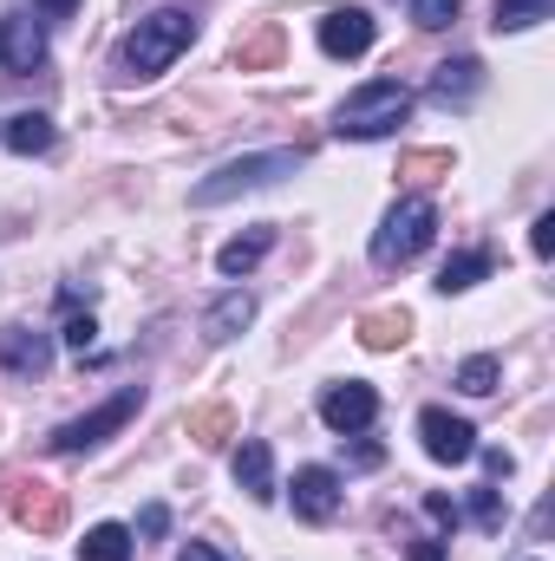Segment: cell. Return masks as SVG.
<instances>
[{
	"instance_id": "4dcf8cb0",
	"label": "cell",
	"mask_w": 555,
	"mask_h": 561,
	"mask_svg": "<svg viewBox=\"0 0 555 561\" xmlns=\"http://www.w3.org/2000/svg\"><path fill=\"white\" fill-rule=\"evenodd\" d=\"M347 463H353V470H380V463H386V450H380L373 437H360V444L347 450Z\"/></svg>"
},
{
	"instance_id": "f1b7e54d",
	"label": "cell",
	"mask_w": 555,
	"mask_h": 561,
	"mask_svg": "<svg viewBox=\"0 0 555 561\" xmlns=\"http://www.w3.org/2000/svg\"><path fill=\"white\" fill-rule=\"evenodd\" d=\"M424 516H431L438 529H457V503H451L444 490H424Z\"/></svg>"
},
{
	"instance_id": "8d00e7d4",
	"label": "cell",
	"mask_w": 555,
	"mask_h": 561,
	"mask_svg": "<svg viewBox=\"0 0 555 561\" xmlns=\"http://www.w3.org/2000/svg\"><path fill=\"white\" fill-rule=\"evenodd\" d=\"M0 53H7V20H0Z\"/></svg>"
},
{
	"instance_id": "9a60e30c",
	"label": "cell",
	"mask_w": 555,
	"mask_h": 561,
	"mask_svg": "<svg viewBox=\"0 0 555 561\" xmlns=\"http://www.w3.org/2000/svg\"><path fill=\"white\" fill-rule=\"evenodd\" d=\"M281 53H287L281 20H262L256 33H242V39H236V72H269V66H281Z\"/></svg>"
},
{
	"instance_id": "cb8c5ba5",
	"label": "cell",
	"mask_w": 555,
	"mask_h": 561,
	"mask_svg": "<svg viewBox=\"0 0 555 561\" xmlns=\"http://www.w3.org/2000/svg\"><path fill=\"white\" fill-rule=\"evenodd\" d=\"M457 386H464L471 399H484V392H497V359H490V353H477V359H464V366H457Z\"/></svg>"
},
{
	"instance_id": "8fae6325",
	"label": "cell",
	"mask_w": 555,
	"mask_h": 561,
	"mask_svg": "<svg viewBox=\"0 0 555 561\" xmlns=\"http://www.w3.org/2000/svg\"><path fill=\"white\" fill-rule=\"evenodd\" d=\"M340 510V477L327 470V463H307V470H294V516H307V523H327Z\"/></svg>"
},
{
	"instance_id": "7c38bea8",
	"label": "cell",
	"mask_w": 555,
	"mask_h": 561,
	"mask_svg": "<svg viewBox=\"0 0 555 561\" xmlns=\"http://www.w3.org/2000/svg\"><path fill=\"white\" fill-rule=\"evenodd\" d=\"M484 92V66L477 59H444L438 72H431V99L438 105H471Z\"/></svg>"
},
{
	"instance_id": "5b68a950",
	"label": "cell",
	"mask_w": 555,
	"mask_h": 561,
	"mask_svg": "<svg viewBox=\"0 0 555 561\" xmlns=\"http://www.w3.org/2000/svg\"><path fill=\"white\" fill-rule=\"evenodd\" d=\"M144 405V386H125L118 399H105L99 412H86V419H66L53 431V450H66V457H79V450H92V444H105L112 431H125V424L138 419Z\"/></svg>"
},
{
	"instance_id": "f546056e",
	"label": "cell",
	"mask_w": 555,
	"mask_h": 561,
	"mask_svg": "<svg viewBox=\"0 0 555 561\" xmlns=\"http://www.w3.org/2000/svg\"><path fill=\"white\" fill-rule=\"evenodd\" d=\"M530 255H536V262L555 255V216H536V222H530Z\"/></svg>"
},
{
	"instance_id": "44dd1931",
	"label": "cell",
	"mask_w": 555,
	"mask_h": 561,
	"mask_svg": "<svg viewBox=\"0 0 555 561\" xmlns=\"http://www.w3.org/2000/svg\"><path fill=\"white\" fill-rule=\"evenodd\" d=\"M484 275H490V255H484V249L451 255V262H444V275H438V294H464V287H477Z\"/></svg>"
},
{
	"instance_id": "7a4b0ae2",
	"label": "cell",
	"mask_w": 555,
	"mask_h": 561,
	"mask_svg": "<svg viewBox=\"0 0 555 561\" xmlns=\"http://www.w3.org/2000/svg\"><path fill=\"white\" fill-rule=\"evenodd\" d=\"M301 170V150H249V157H229L223 170H209L196 190H190V203L196 209H216V203H236V196H249V190H269L281 176H294Z\"/></svg>"
},
{
	"instance_id": "52a82bcc",
	"label": "cell",
	"mask_w": 555,
	"mask_h": 561,
	"mask_svg": "<svg viewBox=\"0 0 555 561\" xmlns=\"http://www.w3.org/2000/svg\"><path fill=\"white\" fill-rule=\"evenodd\" d=\"M418 437H424V457H438V463H471V457H477V431H471V419H451L444 405L418 412Z\"/></svg>"
},
{
	"instance_id": "d590c367",
	"label": "cell",
	"mask_w": 555,
	"mask_h": 561,
	"mask_svg": "<svg viewBox=\"0 0 555 561\" xmlns=\"http://www.w3.org/2000/svg\"><path fill=\"white\" fill-rule=\"evenodd\" d=\"M33 7H46V13H72L79 0H33Z\"/></svg>"
},
{
	"instance_id": "e0dca14e",
	"label": "cell",
	"mask_w": 555,
	"mask_h": 561,
	"mask_svg": "<svg viewBox=\"0 0 555 561\" xmlns=\"http://www.w3.org/2000/svg\"><path fill=\"white\" fill-rule=\"evenodd\" d=\"M269 249H275V229L262 222V229H249V236H236V242H223V249H216V268H223V275L236 280V275H249V268H256V262H262Z\"/></svg>"
},
{
	"instance_id": "3957f363",
	"label": "cell",
	"mask_w": 555,
	"mask_h": 561,
	"mask_svg": "<svg viewBox=\"0 0 555 561\" xmlns=\"http://www.w3.org/2000/svg\"><path fill=\"white\" fill-rule=\"evenodd\" d=\"M406 118H412V92H406L399 79H366V85L340 105L333 131L353 138V144H373V138H393Z\"/></svg>"
},
{
	"instance_id": "7402d4cb",
	"label": "cell",
	"mask_w": 555,
	"mask_h": 561,
	"mask_svg": "<svg viewBox=\"0 0 555 561\" xmlns=\"http://www.w3.org/2000/svg\"><path fill=\"white\" fill-rule=\"evenodd\" d=\"M451 170H457L451 150H412V157H399V176H406V183H438V176H451Z\"/></svg>"
},
{
	"instance_id": "4316f807",
	"label": "cell",
	"mask_w": 555,
	"mask_h": 561,
	"mask_svg": "<svg viewBox=\"0 0 555 561\" xmlns=\"http://www.w3.org/2000/svg\"><path fill=\"white\" fill-rule=\"evenodd\" d=\"M39 59H46L39 26H20V33H13V66H39Z\"/></svg>"
},
{
	"instance_id": "9c48e42d",
	"label": "cell",
	"mask_w": 555,
	"mask_h": 561,
	"mask_svg": "<svg viewBox=\"0 0 555 561\" xmlns=\"http://www.w3.org/2000/svg\"><path fill=\"white\" fill-rule=\"evenodd\" d=\"M320 419H327V431L353 437V431H366V424L380 419V392L360 386V379H347V386H333V392L320 399Z\"/></svg>"
},
{
	"instance_id": "484cf974",
	"label": "cell",
	"mask_w": 555,
	"mask_h": 561,
	"mask_svg": "<svg viewBox=\"0 0 555 561\" xmlns=\"http://www.w3.org/2000/svg\"><path fill=\"white\" fill-rule=\"evenodd\" d=\"M503 516H510L503 510V490H471V523L477 529H503Z\"/></svg>"
},
{
	"instance_id": "ffe728a7",
	"label": "cell",
	"mask_w": 555,
	"mask_h": 561,
	"mask_svg": "<svg viewBox=\"0 0 555 561\" xmlns=\"http://www.w3.org/2000/svg\"><path fill=\"white\" fill-rule=\"evenodd\" d=\"M79 561H132V529H125V523H99V529L79 542Z\"/></svg>"
},
{
	"instance_id": "836d02e7",
	"label": "cell",
	"mask_w": 555,
	"mask_h": 561,
	"mask_svg": "<svg viewBox=\"0 0 555 561\" xmlns=\"http://www.w3.org/2000/svg\"><path fill=\"white\" fill-rule=\"evenodd\" d=\"M177 561H229L223 549H209V542H183V556Z\"/></svg>"
},
{
	"instance_id": "d4e9b609",
	"label": "cell",
	"mask_w": 555,
	"mask_h": 561,
	"mask_svg": "<svg viewBox=\"0 0 555 561\" xmlns=\"http://www.w3.org/2000/svg\"><path fill=\"white\" fill-rule=\"evenodd\" d=\"M457 13H464V0H412V26H424V33H444Z\"/></svg>"
},
{
	"instance_id": "8992f818",
	"label": "cell",
	"mask_w": 555,
	"mask_h": 561,
	"mask_svg": "<svg viewBox=\"0 0 555 561\" xmlns=\"http://www.w3.org/2000/svg\"><path fill=\"white\" fill-rule=\"evenodd\" d=\"M0 496H7V516H13L20 529H33V536H53V529L66 523V490H53L46 477H26V470H20V477H7Z\"/></svg>"
},
{
	"instance_id": "1f68e13d",
	"label": "cell",
	"mask_w": 555,
	"mask_h": 561,
	"mask_svg": "<svg viewBox=\"0 0 555 561\" xmlns=\"http://www.w3.org/2000/svg\"><path fill=\"white\" fill-rule=\"evenodd\" d=\"M138 529H144V536H163V529H170V510H163V503H150V510L138 516Z\"/></svg>"
},
{
	"instance_id": "5bb4252c",
	"label": "cell",
	"mask_w": 555,
	"mask_h": 561,
	"mask_svg": "<svg viewBox=\"0 0 555 561\" xmlns=\"http://www.w3.org/2000/svg\"><path fill=\"white\" fill-rule=\"evenodd\" d=\"M236 483H242L256 503H275V450H269L262 437H249V444L236 450Z\"/></svg>"
},
{
	"instance_id": "6da1fadb",
	"label": "cell",
	"mask_w": 555,
	"mask_h": 561,
	"mask_svg": "<svg viewBox=\"0 0 555 561\" xmlns=\"http://www.w3.org/2000/svg\"><path fill=\"white\" fill-rule=\"evenodd\" d=\"M196 39V13H183V7H157V13H144L138 26L125 33V46H118V72L125 79H157V72H170L177 66V53Z\"/></svg>"
},
{
	"instance_id": "603a6c76",
	"label": "cell",
	"mask_w": 555,
	"mask_h": 561,
	"mask_svg": "<svg viewBox=\"0 0 555 561\" xmlns=\"http://www.w3.org/2000/svg\"><path fill=\"white\" fill-rule=\"evenodd\" d=\"M555 0H497V33H523L536 20H550Z\"/></svg>"
},
{
	"instance_id": "ac0fdd59",
	"label": "cell",
	"mask_w": 555,
	"mask_h": 561,
	"mask_svg": "<svg viewBox=\"0 0 555 561\" xmlns=\"http://www.w3.org/2000/svg\"><path fill=\"white\" fill-rule=\"evenodd\" d=\"M7 150L13 157H39V150H53V118L46 112H20V118H7Z\"/></svg>"
},
{
	"instance_id": "e575fe53",
	"label": "cell",
	"mask_w": 555,
	"mask_h": 561,
	"mask_svg": "<svg viewBox=\"0 0 555 561\" xmlns=\"http://www.w3.org/2000/svg\"><path fill=\"white\" fill-rule=\"evenodd\" d=\"M484 463H490V477H510V470H517V457H510V450H484Z\"/></svg>"
},
{
	"instance_id": "277c9868",
	"label": "cell",
	"mask_w": 555,
	"mask_h": 561,
	"mask_svg": "<svg viewBox=\"0 0 555 561\" xmlns=\"http://www.w3.org/2000/svg\"><path fill=\"white\" fill-rule=\"evenodd\" d=\"M431 236H438V209L424 203V196H406V203H393L386 209V222H380V236H373V268H412L418 255L431 249Z\"/></svg>"
},
{
	"instance_id": "83f0119b",
	"label": "cell",
	"mask_w": 555,
	"mask_h": 561,
	"mask_svg": "<svg viewBox=\"0 0 555 561\" xmlns=\"http://www.w3.org/2000/svg\"><path fill=\"white\" fill-rule=\"evenodd\" d=\"M59 340H66V346H72V353H86V346H92V340H99V327H92V313H72V320H66V327H59Z\"/></svg>"
},
{
	"instance_id": "4fadbf2b",
	"label": "cell",
	"mask_w": 555,
	"mask_h": 561,
	"mask_svg": "<svg viewBox=\"0 0 555 561\" xmlns=\"http://www.w3.org/2000/svg\"><path fill=\"white\" fill-rule=\"evenodd\" d=\"M406 340H412V313H406V307L360 313V346H366V353H399Z\"/></svg>"
},
{
	"instance_id": "d6a6232c",
	"label": "cell",
	"mask_w": 555,
	"mask_h": 561,
	"mask_svg": "<svg viewBox=\"0 0 555 561\" xmlns=\"http://www.w3.org/2000/svg\"><path fill=\"white\" fill-rule=\"evenodd\" d=\"M406 556H412V561H444V556H451V549H444V542H438V536H424V542H412V549H406Z\"/></svg>"
},
{
	"instance_id": "d6986e66",
	"label": "cell",
	"mask_w": 555,
	"mask_h": 561,
	"mask_svg": "<svg viewBox=\"0 0 555 561\" xmlns=\"http://www.w3.org/2000/svg\"><path fill=\"white\" fill-rule=\"evenodd\" d=\"M183 431H190V444H203V450H223V444L236 437V412H229V405H196V412L183 419Z\"/></svg>"
},
{
	"instance_id": "30bf717a",
	"label": "cell",
	"mask_w": 555,
	"mask_h": 561,
	"mask_svg": "<svg viewBox=\"0 0 555 561\" xmlns=\"http://www.w3.org/2000/svg\"><path fill=\"white\" fill-rule=\"evenodd\" d=\"M0 366H7L13 379H39V373L53 366V340L33 333V327H0Z\"/></svg>"
},
{
	"instance_id": "2e32d148",
	"label": "cell",
	"mask_w": 555,
	"mask_h": 561,
	"mask_svg": "<svg viewBox=\"0 0 555 561\" xmlns=\"http://www.w3.org/2000/svg\"><path fill=\"white\" fill-rule=\"evenodd\" d=\"M249 320H256V300H249L242 287H229V294H223V300L203 313V340H236Z\"/></svg>"
},
{
	"instance_id": "ba28073f",
	"label": "cell",
	"mask_w": 555,
	"mask_h": 561,
	"mask_svg": "<svg viewBox=\"0 0 555 561\" xmlns=\"http://www.w3.org/2000/svg\"><path fill=\"white\" fill-rule=\"evenodd\" d=\"M373 46V13L366 7H333L320 13V53L327 59H360Z\"/></svg>"
}]
</instances>
